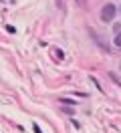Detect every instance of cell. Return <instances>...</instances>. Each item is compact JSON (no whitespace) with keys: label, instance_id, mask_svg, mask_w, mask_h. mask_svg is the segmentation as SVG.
<instances>
[{"label":"cell","instance_id":"obj_1","mask_svg":"<svg viewBox=\"0 0 121 133\" xmlns=\"http://www.w3.org/2000/svg\"><path fill=\"white\" fill-rule=\"evenodd\" d=\"M115 12H117V8L113 4H105L103 8H101V20L103 22H111L113 18H115Z\"/></svg>","mask_w":121,"mask_h":133},{"label":"cell","instance_id":"obj_2","mask_svg":"<svg viewBox=\"0 0 121 133\" xmlns=\"http://www.w3.org/2000/svg\"><path fill=\"white\" fill-rule=\"evenodd\" d=\"M61 103H63V105H75L77 101H75V99H69V97H61Z\"/></svg>","mask_w":121,"mask_h":133},{"label":"cell","instance_id":"obj_3","mask_svg":"<svg viewBox=\"0 0 121 133\" xmlns=\"http://www.w3.org/2000/svg\"><path fill=\"white\" fill-rule=\"evenodd\" d=\"M32 131H34V133H42V131H40V127L36 123H32Z\"/></svg>","mask_w":121,"mask_h":133},{"label":"cell","instance_id":"obj_4","mask_svg":"<svg viewBox=\"0 0 121 133\" xmlns=\"http://www.w3.org/2000/svg\"><path fill=\"white\" fill-rule=\"evenodd\" d=\"M115 44H119V46H121V34H117V36H115Z\"/></svg>","mask_w":121,"mask_h":133},{"label":"cell","instance_id":"obj_5","mask_svg":"<svg viewBox=\"0 0 121 133\" xmlns=\"http://www.w3.org/2000/svg\"><path fill=\"white\" fill-rule=\"evenodd\" d=\"M119 12H121V8H119Z\"/></svg>","mask_w":121,"mask_h":133}]
</instances>
